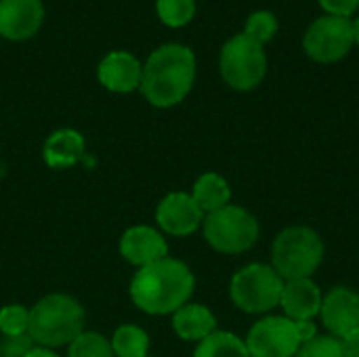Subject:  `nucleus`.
Returning <instances> with one entry per match:
<instances>
[{
  "label": "nucleus",
  "mask_w": 359,
  "mask_h": 357,
  "mask_svg": "<svg viewBox=\"0 0 359 357\" xmlns=\"http://www.w3.org/2000/svg\"><path fill=\"white\" fill-rule=\"evenodd\" d=\"M196 288L191 269L179 261L164 257L158 263L141 267L130 282L133 303L149 316H168L189 303Z\"/></svg>",
  "instance_id": "nucleus-1"
},
{
  "label": "nucleus",
  "mask_w": 359,
  "mask_h": 357,
  "mask_svg": "<svg viewBox=\"0 0 359 357\" xmlns=\"http://www.w3.org/2000/svg\"><path fill=\"white\" fill-rule=\"evenodd\" d=\"M196 80V55L185 44H162L156 48L141 76V93L154 107H172L181 103Z\"/></svg>",
  "instance_id": "nucleus-2"
},
{
  "label": "nucleus",
  "mask_w": 359,
  "mask_h": 357,
  "mask_svg": "<svg viewBox=\"0 0 359 357\" xmlns=\"http://www.w3.org/2000/svg\"><path fill=\"white\" fill-rule=\"evenodd\" d=\"M84 309L74 297L48 295L29 309L27 335L38 347H63L84 332Z\"/></svg>",
  "instance_id": "nucleus-3"
},
{
  "label": "nucleus",
  "mask_w": 359,
  "mask_h": 357,
  "mask_svg": "<svg viewBox=\"0 0 359 357\" xmlns=\"http://www.w3.org/2000/svg\"><path fill=\"white\" fill-rule=\"evenodd\" d=\"M324 259V242L309 227L284 229L271 246V267L284 282L311 278Z\"/></svg>",
  "instance_id": "nucleus-4"
},
{
  "label": "nucleus",
  "mask_w": 359,
  "mask_h": 357,
  "mask_svg": "<svg viewBox=\"0 0 359 357\" xmlns=\"http://www.w3.org/2000/svg\"><path fill=\"white\" fill-rule=\"evenodd\" d=\"M206 242L223 255H240L255 246L259 238V221L242 206L227 204L204 217Z\"/></svg>",
  "instance_id": "nucleus-5"
},
{
  "label": "nucleus",
  "mask_w": 359,
  "mask_h": 357,
  "mask_svg": "<svg viewBox=\"0 0 359 357\" xmlns=\"http://www.w3.org/2000/svg\"><path fill=\"white\" fill-rule=\"evenodd\" d=\"M284 284L271 265L250 263L231 278L229 297L246 314H267L280 305Z\"/></svg>",
  "instance_id": "nucleus-6"
},
{
  "label": "nucleus",
  "mask_w": 359,
  "mask_h": 357,
  "mask_svg": "<svg viewBox=\"0 0 359 357\" xmlns=\"http://www.w3.org/2000/svg\"><path fill=\"white\" fill-rule=\"evenodd\" d=\"M219 69L223 80L231 88L236 90L257 88L267 74V55L263 44H259L244 32L231 36L221 48Z\"/></svg>",
  "instance_id": "nucleus-7"
},
{
  "label": "nucleus",
  "mask_w": 359,
  "mask_h": 357,
  "mask_svg": "<svg viewBox=\"0 0 359 357\" xmlns=\"http://www.w3.org/2000/svg\"><path fill=\"white\" fill-rule=\"evenodd\" d=\"M353 44L355 40H353L351 19L334 17V15H324L316 19L303 36L305 53L318 63L341 61L351 50Z\"/></svg>",
  "instance_id": "nucleus-8"
},
{
  "label": "nucleus",
  "mask_w": 359,
  "mask_h": 357,
  "mask_svg": "<svg viewBox=\"0 0 359 357\" xmlns=\"http://www.w3.org/2000/svg\"><path fill=\"white\" fill-rule=\"evenodd\" d=\"M244 343L250 357H297L303 347L297 324L286 316H269L259 320L250 328Z\"/></svg>",
  "instance_id": "nucleus-9"
},
{
  "label": "nucleus",
  "mask_w": 359,
  "mask_h": 357,
  "mask_svg": "<svg viewBox=\"0 0 359 357\" xmlns=\"http://www.w3.org/2000/svg\"><path fill=\"white\" fill-rule=\"evenodd\" d=\"M204 213L191 198V194L185 191H172L156 208V221L160 229L175 238H185L198 231L204 223Z\"/></svg>",
  "instance_id": "nucleus-10"
},
{
  "label": "nucleus",
  "mask_w": 359,
  "mask_h": 357,
  "mask_svg": "<svg viewBox=\"0 0 359 357\" xmlns=\"http://www.w3.org/2000/svg\"><path fill=\"white\" fill-rule=\"evenodd\" d=\"M320 316L330 337L345 339L349 332L359 328V295L345 286L330 290L322 301Z\"/></svg>",
  "instance_id": "nucleus-11"
},
{
  "label": "nucleus",
  "mask_w": 359,
  "mask_h": 357,
  "mask_svg": "<svg viewBox=\"0 0 359 357\" xmlns=\"http://www.w3.org/2000/svg\"><path fill=\"white\" fill-rule=\"evenodd\" d=\"M120 255L135 267H147L168 257V244L160 231L149 225H135L120 238Z\"/></svg>",
  "instance_id": "nucleus-12"
},
{
  "label": "nucleus",
  "mask_w": 359,
  "mask_h": 357,
  "mask_svg": "<svg viewBox=\"0 0 359 357\" xmlns=\"http://www.w3.org/2000/svg\"><path fill=\"white\" fill-rule=\"evenodd\" d=\"M44 19L40 0H0V36L8 40L32 38Z\"/></svg>",
  "instance_id": "nucleus-13"
},
{
  "label": "nucleus",
  "mask_w": 359,
  "mask_h": 357,
  "mask_svg": "<svg viewBox=\"0 0 359 357\" xmlns=\"http://www.w3.org/2000/svg\"><path fill=\"white\" fill-rule=\"evenodd\" d=\"M141 76L143 65L135 55L126 50L107 53L97 67L99 82L111 93H133L135 88L141 86Z\"/></svg>",
  "instance_id": "nucleus-14"
},
{
  "label": "nucleus",
  "mask_w": 359,
  "mask_h": 357,
  "mask_svg": "<svg viewBox=\"0 0 359 357\" xmlns=\"http://www.w3.org/2000/svg\"><path fill=\"white\" fill-rule=\"evenodd\" d=\"M322 292L318 284L311 278L305 280H290L284 284L280 305L288 320L292 322H305L313 320L322 311Z\"/></svg>",
  "instance_id": "nucleus-15"
},
{
  "label": "nucleus",
  "mask_w": 359,
  "mask_h": 357,
  "mask_svg": "<svg viewBox=\"0 0 359 357\" xmlns=\"http://www.w3.org/2000/svg\"><path fill=\"white\" fill-rule=\"evenodd\" d=\"M84 154H86L84 137L74 128L55 130L53 135H48V139L44 141V149H42L46 166L55 170L78 164L80 160H84Z\"/></svg>",
  "instance_id": "nucleus-16"
},
{
  "label": "nucleus",
  "mask_w": 359,
  "mask_h": 357,
  "mask_svg": "<svg viewBox=\"0 0 359 357\" xmlns=\"http://www.w3.org/2000/svg\"><path fill=\"white\" fill-rule=\"evenodd\" d=\"M172 328L179 339L200 343L217 330V318L206 305L187 303L172 314Z\"/></svg>",
  "instance_id": "nucleus-17"
},
{
  "label": "nucleus",
  "mask_w": 359,
  "mask_h": 357,
  "mask_svg": "<svg viewBox=\"0 0 359 357\" xmlns=\"http://www.w3.org/2000/svg\"><path fill=\"white\" fill-rule=\"evenodd\" d=\"M191 198L196 200V204L202 208L204 215H210L223 206L229 204L231 200V187L229 183L217 175V173H204L196 185H194V191H191Z\"/></svg>",
  "instance_id": "nucleus-18"
},
{
  "label": "nucleus",
  "mask_w": 359,
  "mask_h": 357,
  "mask_svg": "<svg viewBox=\"0 0 359 357\" xmlns=\"http://www.w3.org/2000/svg\"><path fill=\"white\" fill-rule=\"evenodd\" d=\"M194 357H250V353L238 335L215 330L210 337L198 343Z\"/></svg>",
  "instance_id": "nucleus-19"
},
{
  "label": "nucleus",
  "mask_w": 359,
  "mask_h": 357,
  "mask_svg": "<svg viewBox=\"0 0 359 357\" xmlns=\"http://www.w3.org/2000/svg\"><path fill=\"white\" fill-rule=\"evenodd\" d=\"M111 351L116 357H149V337L135 324L116 328L111 337Z\"/></svg>",
  "instance_id": "nucleus-20"
},
{
  "label": "nucleus",
  "mask_w": 359,
  "mask_h": 357,
  "mask_svg": "<svg viewBox=\"0 0 359 357\" xmlns=\"http://www.w3.org/2000/svg\"><path fill=\"white\" fill-rule=\"evenodd\" d=\"M158 17L168 27H183L196 15V0H156Z\"/></svg>",
  "instance_id": "nucleus-21"
},
{
  "label": "nucleus",
  "mask_w": 359,
  "mask_h": 357,
  "mask_svg": "<svg viewBox=\"0 0 359 357\" xmlns=\"http://www.w3.org/2000/svg\"><path fill=\"white\" fill-rule=\"evenodd\" d=\"M67 357H116L111 343L99 332H82L69 343Z\"/></svg>",
  "instance_id": "nucleus-22"
},
{
  "label": "nucleus",
  "mask_w": 359,
  "mask_h": 357,
  "mask_svg": "<svg viewBox=\"0 0 359 357\" xmlns=\"http://www.w3.org/2000/svg\"><path fill=\"white\" fill-rule=\"evenodd\" d=\"M278 27H280L278 17L271 11H255L246 19L244 34L265 46V42H269L278 34Z\"/></svg>",
  "instance_id": "nucleus-23"
},
{
  "label": "nucleus",
  "mask_w": 359,
  "mask_h": 357,
  "mask_svg": "<svg viewBox=\"0 0 359 357\" xmlns=\"http://www.w3.org/2000/svg\"><path fill=\"white\" fill-rule=\"evenodd\" d=\"M29 328V309L23 305H6L0 309V332L4 337L27 335Z\"/></svg>",
  "instance_id": "nucleus-24"
},
{
  "label": "nucleus",
  "mask_w": 359,
  "mask_h": 357,
  "mask_svg": "<svg viewBox=\"0 0 359 357\" xmlns=\"http://www.w3.org/2000/svg\"><path fill=\"white\" fill-rule=\"evenodd\" d=\"M297 357H349L345 345L337 337H316L313 341L305 343Z\"/></svg>",
  "instance_id": "nucleus-25"
},
{
  "label": "nucleus",
  "mask_w": 359,
  "mask_h": 357,
  "mask_svg": "<svg viewBox=\"0 0 359 357\" xmlns=\"http://www.w3.org/2000/svg\"><path fill=\"white\" fill-rule=\"evenodd\" d=\"M34 347H36V343L32 341L29 335L4 337L0 341V357H25Z\"/></svg>",
  "instance_id": "nucleus-26"
},
{
  "label": "nucleus",
  "mask_w": 359,
  "mask_h": 357,
  "mask_svg": "<svg viewBox=\"0 0 359 357\" xmlns=\"http://www.w3.org/2000/svg\"><path fill=\"white\" fill-rule=\"evenodd\" d=\"M320 6L326 11V15L351 19V15H355L359 8V0H320Z\"/></svg>",
  "instance_id": "nucleus-27"
},
{
  "label": "nucleus",
  "mask_w": 359,
  "mask_h": 357,
  "mask_svg": "<svg viewBox=\"0 0 359 357\" xmlns=\"http://www.w3.org/2000/svg\"><path fill=\"white\" fill-rule=\"evenodd\" d=\"M294 324H297V332H299V337H301V343H303V345H305V343H309V341H313V339L318 337V328H316L313 320L294 322Z\"/></svg>",
  "instance_id": "nucleus-28"
},
{
  "label": "nucleus",
  "mask_w": 359,
  "mask_h": 357,
  "mask_svg": "<svg viewBox=\"0 0 359 357\" xmlns=\"http://www.w3.org/2000/svg\"><path fill=\"white\" fill-rule=\"evenodd\" d=\"M341 341H343V345H345L349 357H359V328H355L353 332H349V335H347L345 339H341Z\"/></svg>",
  "instance_id": "nucleus-29"
},
{
  "label": "nucleus",
  "mask_w": 359,
  "mask_h": 357,
  "mask_svg": "<svg viewBox=\"0 0 359 357\" xmlns=\"http://www.w3.org/2000/svg\"><path fill=\"white\" fill-rule=\"evenodd\" d=\"M25 357H59L53 349H46V347H34Z\"/></svg>",
  "instance_id": "nucleus-30"
},
{
  "label": "nucleus",
  "mask_w": 359,
  "mask_h": 357,
  "mask_svg": "<svg viewBox=\"0 0 359 357\" xmlns=\"http://www.w3.org/2000/svg\"><path fill=\"white\" fill-rule=\"evenodd\" d=\"M351 23H353V40H355V44H359V17H355Z\"/></svg>",
  "instance_id": "nucleus-31"
}]
</instances>
